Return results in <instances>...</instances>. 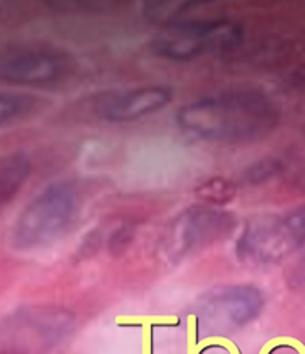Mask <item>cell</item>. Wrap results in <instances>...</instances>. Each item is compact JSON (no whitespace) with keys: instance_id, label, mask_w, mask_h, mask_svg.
<instances>
[{"instance_id":"obj_1","label":"cell","mask_w":305,"mask_h":354,"mask_svg":"<svg viewBox=\"0 0 305 354\" xmlns=\"http://www.w3.org/2000/svg\"><path fill=\"white\" fill-rule=\"evenodd\" d=\"M184 132L211 142H244L275 127L278 109L258 91H230L186 104L175 115Z\"/></svg>"},{"instance_id":"obj_2","label":"cell","mask_w":305,"mask_h":354,"mask_svg":"<svg viewBox=\"0 0 305 354\" xmlns=\"http://www.w3.org/2000/svg\"><path fill=\"white\" fill-rule=\"evenodd\" d=\"M78 209V194L68 183H54L23 208L12 232L13 247L39 249L57 241Z\"/></svg>"},{"instance_id":"obj_3","label":"cell","mask_w":305,"mask_h":354,"mask_svg":"<svg viewBox=\"0 0 305 354\" xmlns=\"http://www.w3.org/2000/svg\"><path fill=\"white\" fill-rule=\"evenodd\" d=\"M242 39L233 21H186L166 28L151 41L152 53L170 60H192L208 53H224Z\"/></svg>"},{"instance_id":"obj_4","label":"cell","mask_w":305,"mask_h":354,"mask_svg":"<svg viewBox=\"0 0 305 354\" xmlns=\"http://www.w3.org/2000/svg\"><path fill=\"white\" fill-rule=\"evenodd\" d=\"M305 241V208L286 216H260L244 227L237 255L244 262L268 263L283 259Z\"/></svg>"},{"instance_id":"obj_5","label":"cell","mask_w":305,"mask_h":354,"mask_svg":"<svg viewBox=\"0 0 305 354\" xmlns=\"http://www.w3.org/2000/svg\"><path fill=\"white\" fill-rule=\"evenodd\" d=\"M233 227L234 218L229 213L206 207L190 208L175 221L168 236L164 252L173 260L182 259L184 255L219 241L229 234Z\"/></svg>"},{"instance_id":"obj_6","label":"cell","mask_w":305,"mask_h":354,"mask_svg":"<svg viewBox=\"0 0 305 354\" xmlns=\"http://www.w3.org/2000/svg\"><path fill=\"white\" fill-rule=\"evenodd\" d=\"M198 312L208 322L219 327H244L260 314L262 292L248 285L221 286L208 291L197 302Z\"/></svg>"},{"instance_id":"obj_7","label":"cell","mask_w":305,"mask_h":354,"mask_svg":"<svg viewBox=\"0 0 305 354\" xmlns=\"http://www.w3.org/2000/svg\"><path fill=\"white\" fill-rule=\"evenodd\" d=\"M66 64L59 57L36 50H20L2 57L0 77L8 83H46L57 80Z\"/></svg>"},{"instance_id":"obj_8","label":"cell","mask_w":305,"mask_h":354,"mask_svg":"<svg viewBox=\"0 0 305 354\" xmlns=\"http://www.w3.org/2000/svg\"><path fill=\"white\" fill-rule=\"evenodd\" d=\"M173 100V91L166 86L137 88L109 100L103 106V118L110 122H130L159 111Z\"/></svg>"},{"instance_id":"obj_9","label":"cell","mask_w":305,"mask_h":354,"mask_svg":"<svg viewBox=\"0 0 305 354\" xmlns=\"http://www.w3.org/2000/svg\"><path fill=\"white\" fill-rule=\"evenodd\" d=\"M31 171V160L25 151H15L2 160L0 169V194L3 203L15 195Z\"/></svg>"},{"instance_id":"obj_10","label":"cell","mask_w":305,"mask_h":354,"mask_svg":"<svg viewBox=\"0 0 305 354\" xmlns=\"http://www.w3.org/2000/svg\"><path fill=\"white\" fill-rule=\"evenodd\" d=\"M38 106V100L26 93H3L0 96V119L2 124L28 118Z\"/></svg>"},{"instance_id":"obj_11","label":"cell","mask_w":305,"mask_h":354,"mask_svg":"<svg viewBox=\"0 0 305 354\" xmlns=\"http://www.w3.org/2000/svg\"><path fill=\"white\" fill-rule=\"evenodd\" d=\"M200 192L211 200H216V202H226V200H230L234 197V189L233 185L224 183L223 179H216L213 183H208L201 187Z\"/></svg>"},{"instance_id":"obj_12","label":"cell","mask_w":305,"mask_h":354,"mask_svg":"<svg viewBox=\"0 0 305 354\" xmlns=\"http://www.w3.org/2000/svg\"><path fill=\"white\" fill-rule=\"evenodd\" d=\"M278 171V165L275 161H263L260 165H255L248 171V179L250 183H262L263 179H268L271 177L275 172Z\"/></svg>"},{"instance_id":"obj_13","label":"cell","mask_w":305,"mask_h":354,"mask_svg":"<svg viewBox=\"0 0 305 354\" xmlns=\"http://www.w3.org/2000/svg\"><path fill=\"white\" fill-rule=\"evenodd\" d=\"M302 80H304V82H305V68H304V70H302Z\"/></svg>"}]
</instances>
